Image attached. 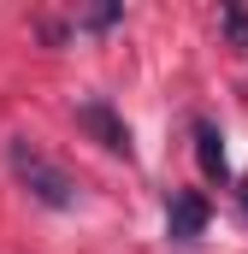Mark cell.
<instances>
[{
	"label": "cell",
	"instance_id": "52a82bcc",
	"mask_svg": "<svg viewBox=\"0 0 248 254\" xmlns=\"http://www.w3.org/2000/svg\"><path fill=\"white\" fill-rule=\"evenodd\" d=\"M237 201H243V213H248V184H237Z\"/></svg>",
	"mask_w": 248,
	"mask_h": 254
},
{
	"label": "cell",
	"instance_id": "7a4b0ae2",
	"mask_svg": "<svg viewBox=\"0 0 248 254\" xmlns=\"http://www.w3.org/2000/svg\"><path fill=\"white\" fill-rule=\"evenodd\" d=\"M77 130L95 136L107 154H130V130H124V119L107 107V101H83V107H77Z\"/></svg>",
	"mask_w": 248,
	"mask_h": 254
},
{
	"label": "cell",
	"instance_id": "277c9868",
	"mask_svg": "<svg viewBox=\"0 0 248 254\" xmlns=\"http://www.w3.org/2000/svg\"><path fill=\"white\" fill-rule=\"evenodd\" d=\"M195 160H201V172H207V184H225L231 178V160H225V136L213 119H195Z\"/></svg>",
	"mask_w": 248,
	"mask_h": 254
},
{
	"label": "cell",
	"instance_id": "6da1fadb",
	"mask_svg": "<svg viewBox=\"0 0 248 254\" xmlns=\"http://www.w3.org/2000/svg\"><path fill=\"white\" fill-rule=\"evenodd\" d=\"M6 160H12L18 184L36 195L42 207H71V201H77V184H71V172H65V166H54V160H48L36 142L12 136V142H6Z\"/></svg>",
	"mask_w": 248,
	"mask_h": 254
},
{
	"label": "cell",
	"instance_id": "8992f818",
	"mask_svg": "<svg viewBox=\"0 0 248 254\" xmlns=\"http://www.w3.org/2000/svg\"><path fill=\"white\" fill-rule=\"evenodd\" d=\"M119 18H124V6H113V0H107V6H89V12H83V30H113Z\"/></svg>",
	"mask_w": 248,
	"mask_h": 254
},
{
	"label": "cell",
	"instance_id": "3957f363",
	"mask_svg": "<svg viewBox=\"0 0 248 254\" xmlns=\"http://www.w3.org/2000/svg\"><path fill=\"white\" fill-rule=\"evenodd\" d=\"M207 219H213V207H207V195H172V207H166V231H172V243H195L201 231H207Z\"/></svg>",
	"mask_w": 248,
	"mask_h": 254
},
{
	"label": "cell",
	"instance_id": "5b68a950",
	"mask_svg": "<svg viewBox=\"0 0 248 254\" xmlns=\"http://www.w3.org/2000/svg\"><path fill=\"white\" fill-rule=\"evenodd\" d=\"M219 24H225L231 48H248V6H225V12H219Z\"/></svg>",
	"mask_w": 248,
	"mask_h": 254
}]
</instances>
